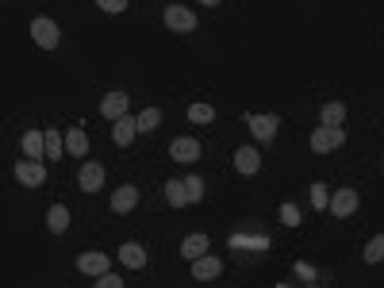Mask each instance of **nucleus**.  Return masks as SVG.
Segmentation results:
<instances>
[{
  "mask_svg": "<svg viewBox=\"0 0 384 288\" xmlns=\"http://www.w3.org/2000/svg\"><path fill=\"white\" fill-rule=\"evenodd\" d=\"M342 143H346V131H342V127L319 123V127L312 131V150H315V154H331V150H338Z\"/></svg>",
  "mask_w": 384,
  "mask_h": 288,
  "instance_id": "obj_1",
  "label": "nucleus"
},
{
  "mask_svg": "<svg viewBox=\"0 0 384 288\" xmlns=\"http://www.w3.org/2000/svg\"><path fill=\"white\" fill-rule=\"evenodd\" d=\"M31 39H35L43 51H54V46L62 43V31H58V23H54V20H46V15H35V20H31Z\"/></svg>",
  "mask_w": 384,
  "mask_h": 288,
  "instance_id": "obj_2",
  "label": "nucleus"
},
{
  "mask_svg": "<svg viewBox=\"0 0 384 288\" xmlns=\"http://www.w3.org/2000/svg\"><path fill=\"white\" fill-rule=\"evenodd\" d=\"M15 181L20 185H27V188H39L46 181V166H43V158H20L15 162Z\"/></svg>",
  "mask_w": 384,
  "mask_h": 288,
  "instance_id": "obj_3",
  "label": "nucleus"
},
{
  "mask_svg": "<svg viewBox=\"0 0 384 288\" xmlns=\"http://www.w3.org/2000/svg\"><path fill=\"white\" fill-rule=\"evenodd\" d=\"M200 143H196L192 135H181V138H173V143H169V158L173 162H181V166H189V162H196L200 158Z\"/></svg>",
  "mask_w": 384,
  "mask_h": 288,
  "instance_id": "obj_4",
  "label": "nucleus"
},
{
  "mask_svg": "<svg viewBox=\"0 0 384 288\" xmlns=\"http://www.w3.org/2000/svg\"><path fill=\"white\" fill-rule=\"evenodd\" d=\"M166 27L169 31H181V35H185V31H196V15L185 4H169L166 8Z\"/></svg>",
  "mask_w": 384,
  "mask_h": 288,
  "instance_id": "obj_5",
  "label": "nucleus"
},
{
  "mask_svg": "<svg viewBox=\"0 0 384 288\" xmlns=\"http://www.w3.org/2000/svg\"><path fill=\"white\" fill-rule=\"evenodd\" d=\"M77 185H81V192H100L104 188V166L100 162H85L77 173Z\"/></svg>",
  "mask_w": 384,
  "mask_h": 288,
  "instance_id": "obj_6",
  "label": "nucleus"
},
{
  "mask_svg": "<svg viewBox=\"0 0 384 288\" xmlns=\"http://www.w3.org/2000/svg\"><path fill=\"white\" fill-rule=\"evenodd\" d=\"M246 123H250V131H254V138L258 143H273V135H277V115L273 112H265V115H246Z\"/></svg>",
  "mask_w": 384,
  "mask_h": 288,
  "instance_id": "obj_7",
  "label": "nucleus"
},
{
  "mask_svg": "<svg viewBox=\"0 0 384 288\" xmlns=\"http://www.w3.org/2000/svg\"><path fill=\"white\" fill-rule=\"evenodd\" d=\"M138 208V185H119L116 192H112V211L116 216H127V211Z\"/></svg>",
  "mask_w": 384,
  "mask_h": 288,
  "instance_id": "obj_8",
  "label": "nucleus"
},
{
  "mask_svg": "<svg viewBox=\"0 0 384 288\" xmlns=\"http://www.w3.org/2000/svg\"><path fill=\"white\" fill-rule=\"evenodd\" d=\"M354 211H357V192H354V188H338V192L331 196V216L350 219Z\"/></svg>",
  "mask_w": 384,
  "mask_h": 288,
  "instance_id": "obj_9",
  "label": "nucleus"
},
{
  "mask_svg": "<svg viewBox=\"0 0 384 288\" xmlns=\"http://www.w3.org/2000/svg\"><path fill=\"white\" fill-rule=\"evenodd\" d=\"M77 273H85V277H100V273H108V254H100V250L81 254V258H77Z\"/></svg>",
  "mask_w": 384,
  "mask_h": 288,
  "instance_id": "obj_10",
  "label": "nucleus"
},
{
  "mask_svg": "<svg viewBox=\"0 0 384 288\" xmlns=\"http://www.w3.org/2000/svg\"><path fill=\"white\" fill-rule=\"evenodd\" d=\"M127 108H131V96L127 93H108L100 100V115H104V119H112V123H116L119 115H127Z\"/></svg>",
  "mask_w": 384,
  "mask_h": 288,
  "instance_id": "obj_11",
  "label": "nucleus"
},
{
  "mask_svg": "<svg viewBox=\"0 0 384 288\" xmlns=\"http://www.w3.org/2000/svg\"><path fill=\"white\" fill-rule=\"evenodd\" d=\"M234 169H239L242 177H254V173L261 169V154L254 150V146H239V150H234Z\"/></svg>",
  "mask_w": 384,
  "mask_h": 288,
  "instance_id": "obj_12",
  "label": "nucleus"
},
{
  "mask_svg": "<svg viewBox=\"0 0 384 288\" xmlns=\"http://www.w3.org/2000/svg\"><path fill=\"white\" fill-rule=\"evenodd\" d=\"M219 273H223V261L211 258V254H200V258L192 261V277H196V281H216Z\"/></svg>",
  "mask_w": 384,
  "mask_h": 288,
  "instance_id": "obj_13",
  "label": "nucleus"
},
{
  "mask_svg": "<svg viewBox=\"0 0 384 288\" xmlns=\"http://www.w3.org/2000/svg\"><path fill=\"white\" fill-rule=\"evenodd\" d=\"M138 135V115H119L116 127H112V138H116V146H131V138Z\"/></svg>",
  "mask_w": 384,
  "mask_h": 288,
  "instance_id": "obj_14",
  "label": "nucleus"
},
{
  "mask_svg": "<svg viewBox=\"0 0 384 288\" xmlns=\"http://www.w3.org/2000/svg\"><path fill=\"white\" fill-rule=\"evenodd\" d=\"M119 261H124L127 269H143L146 266V246L143 242H124L119 246Z\"/></svg>",
  "mask_w": 384,
  "mask_h": 288,
  "instance_id": "obj_15",
  "label": "nucleus"
},
{
  "mask_svg": "<svg viewBox=\"0 0 384 288\" xmlns=\"http://www.w3.org/2000/svg\"><path fill=\"white\" fill-rule=\"evenodd\" d=\"M65 154H73V158H85V154H88V135L81 127L65 131Z\"/></svg>",
  "mask_w": 384,
  "mask_h": 288,
  "instance_id": "obj_16",
  "label": "nucleus"
},
{
  "mask_svg": "<svg viewBox=\"0 0 384 288\" xmlns=\"http://www.w3.org/2000/svg\"><path fill=\"white\" fill-rule=\"evenodd\" d=\"M46 227H51V235H65V227H69V208H65V204H54V208L46 211Z\"/></svg>",
  "mask_w": 384,
  "mask_h": 288,
  "instance_id": "obj_17",
  "label": "nucleus"
},
{
  "mask_svg": "<svg viewBox=\"0 0 384 288\" xmlns=\"http://www.w3.org/2000/svg\"><path fill=\"white\" fill-rule=\"evenodd\" d=\"M23 154H27V158H46V135L43 131H27V135H23Z\"/></svg>",
  "mask_w": 384,
  "mask_h": 288,
  "instance_id": "obj_18",
  "label": "nucleus"
},
{
  "mask_svg": "<svg viewBox=\"0 0 384 288\" xmlns=\"http://www.w3.org/2000/svg\"><path fill=\"white\" fill-rule=\"evenodd\" d=\"M208 235H189V238H185V242H181V258H189V261H196V258H200V254H208Z\"/></svg>",
  "mask_w": 384,
  "mask_h": 288,
  "instance_id": "obj_19",
  "label": "nucleus"
},
{
  "mask_svg": "<svg viewBox=\"0 0 384 288\" xmlns=\"http://www.w3.org/2000/svg\"><path fill=\"white\" fill-rule=\"evenodd\" d=\"M58 158H65V135L46 127V162H58Z\"/></svg>",
  "mask_w": 384,
  "mask_h": 288,
  "instance_id": "obj_20",
  "label": "nucleus"
},
{
  "mask_svg": "<svg viewBox=\"0 0 384 288\" xmlns=\"http://www.w3.org/2000/svg\"><path fill=\"white\" fill-rule=\"evenodd\" d=\"M342 119H346V104L331 100V104H323V108H319V123H331V127H342Z\"/></svg>",
  "mask_w": 384,
  "mask_h": 288,
  "instance_id": "obj_21",
  "label": "nucleus"
},
{
  "mask_svg": "<svg viewBox=\"0 0 384 288\" xmlns=\"http://www.w3.org/2000/svg\"><path fill=\"white\" fill-rule=\"evenodd\" d=\"M166 200H169V208H185V204H189V188H185V181H169Z\"/></svg>",
  "mask_w": 384,
  "mask_h": 288,
  "instance_id": "obj_22",
  "label": "nucleus"
},
{
  "mask_svg": "<svg viewBox=\"0 0 384 288\" xmlns=\"http://www.w3.org/2000/svg\"><path fill=\"white\" fill-rule=\"evenodd\" d=\"M158 123H161V108H143L138 112V131H143V135L158 131Z\"/></svg>",
  "mask_w": 384,
  "mask_h": 288,
  "instance_id": "obj_23",
  "label": "nucleus"
},
{
  "mask_svg": "<svg viewBox=\"0 0 384 288\" xmlns=\"http://www.w3.org/2000/svg\"><path fill=\"white\" fill-rule=\"evenodd\" d=\"M365 261H369V266L384 261V235H373L369 238V246H365Z\"/></svg>",
  "mask_w": 384,
  "mask_h": 288,
  "instance_id": "obj_24",
  "label": "nucleus"
},
{
  "mask_svg": "<svg viewBox=\"0 0 384 288\" xmlns=\"http://www.w3.org/2000/svg\"><path fill=\"white\" fill-rule=\"evenodd\" d=\"M231 246H242V250H269V238H242V235H231Z\"/></svg>",
  "mask_w": 384,
  "mask_h": 288,
  "instance_id": "obj_25",
  "label": "nucleus"
},
{
  "mask_svg": "<svg viewBox=\"0 0 384 288\" xmlns=\"http://www.w3.org/2000/svg\"><path fill=\"white\" fill-rule=\"evenodd\" d=\"M216 119V108L211 104H192L189 108V123H211Z\"/></svg>",
  "mask_w": 384,
  "mask_h": 288,
  "instance_id": "obj_26",
  "label": "nucleus"
},
{
  "mask_svg": "<svg viewBox=\"0 0 384 288\" xmlns=\"http://www.w3.org/2000/svg\"><path fill=\"white\" fill-rule=\"evenodd\" d=\"M312 204H315V208H331V188H326L323 185V181H315V185H312Z\"/></svg>",
  "mask_w": 384,
  "mask_h": 288,
  "instance_id": "obj_27",
  "label": "nucleus"
},
{
  "mask_svg": "<svg viewBox=\"0 0 384 288\" xmlns=\"http://www.w3.org/2000/svg\"><path fill=\"white\" fill-rule=\"evenodd\" d=\"M281 223L284 227H300V208L296 204H281Z\"/></svg>",
  "mask_w": 384,
  "mask_h": 288,
  "instance_id": "obj_28",
  "label": "nucleus"
},
{
  "mask_svg": "<svg viewBox=\"0 0 384 288\" xmlns=\"http://www.w3.org/2000/svg\"><path fill=\"white\" fill-rule=\"evenodd\" d=\"M292 273H296L300 281H307V284H315V281H319V273H315V269L307 266V261H296V266H292Z\"/></svg>",
  "mask_w": 384,
  "mask_h": 288,
  "instance_id": "obj_29",
  "label": "nucleus"
},
{
  "mask_svg": "<svg viewBox=\"0 0 384 288\" xmlns=\"http://www.w3.org/2000/svg\"><path fill=\"white\" fill-rule=\"evenodd\" d=\"M185 188H189V204L204 200V181L200 177H185Z\"/></svg>",
  "mask_w": 384,
  "mask_h": 288,
  "instance_id": "obj_30",
  "label": "nucleus"
},
{
  "mask_svg": "<svg viewBox=\"0 0 384 288\" xmlns=\"http://www.w3.org/2000/svg\"><path fill=\"white\" fill-rule=\"evenodd\" d=\"M96 288H119L124 284V277H116V273H100V277H93Z\"/></svg>",
  "mask_w": 384,
  "mask_h": 288,
  "instance_id": "obj_31",
  "label": "nucleus"
},
{
  "mask_svg": "<svg viewBox=\"0 0 384 288\" xmlns=\"http://www.w3.org/2000/svg\"><path fill=\"white\" fill-rule=\"evenodd\" d=\"M96 4H100V8H104V12H112V15H119V12H124V8H127V0H96Z\"/></svg>",
  "mask_w": 384,
  "mask_h": 288,
  "instance_id": "obj_32",
  "label": "nucleus"
},
{
  "mask_svg": "<svg viewBox=\"0 0 384 288\" xmlns=\"http://www.w3.org/2000/svg\"><path fill=\"white\" fill-rule=\"evenodd\" d=\"M200 4H204V8H216V4H219V0H200Z\"/></svg>",
  "mask_w": 384,
  "mask_h": 288,
  "instance_id": "obj_33",
  "label": "nucleus"
}]
</instances>
